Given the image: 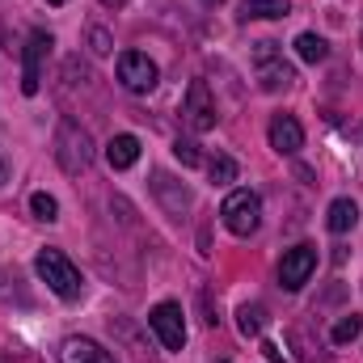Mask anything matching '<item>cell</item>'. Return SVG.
I'll return each instance as SVG.
<instances>
[{"label":"cell","mask_w":363,"mask_h":363,"mask_svg":"<svg viewBox=\"0 0 363 363\" xmlns=\"http://www.w3.org/2000/svg\"><path fill=\"white\" fill-rule=\"evenodd\" d=\"M258 85L267 93H279V89H291L296 85V72L279 60V64H258Z\"/></svg>","instance_id":"obj_15"},{"label":"cell","mask_w":363,"mask_h":363,"mask_svg":"<svg viewBox=\"0 0 363 363\" xmlns=\"http://www.w3.org/2000/svg\"><path fill=\"white\" fill-rule=\"evenodd\" d=\"M148 325H152V334L161 338V347H165V351H182V347H186L182 304H174V300H161V304L148 313Z\"/></svg>","instance_id":"obj_7"},{"label":"cell","mask_w":363,"mask_h":363,"mask_svg":"<svg viewBox=\"0 0 363 363\" xmlns=\"http://www.w3.org/2000/svg\"><path fill=\"white\" fill-rule=\"evenodd\" d=\"M203 4H207V9H216V4H224V0H203Z\"/></svg>","instance_id":"obj_27"},{"label":"cell","mask_w":363,"mask_h":363,"mask_svg":"<svg viewBox=\"0 0 363 363\" xmlns=\"http://www.w3.org/2000/svg\"><path fill=\"white\" fill-rule=\"evenodd\" d=\"M355 224H359V207H355V199H334L330 211H325V228H330L334 237H342V233H351Z\"/></svg>","instance_id":"obj_13"},{"label":"cell","mask_w":363,"mask_h":363,"mask_svg":"<svg viewBox=\"0 0 363 363\" xmlns=\"http://www.w3.org/2000/svg\"><path fill=\"white\" fill-rule=\"evenodd\" d=\"M152 194H157V203L165 207V216H174V220H182V216L190 211V190H186L174 174H165V169L152 174Z\"/></svg>","instance_id":"obj_9"},{"label":"cell","mask_w":363,"mask_h":363,"mask_svg":"<svg viewBox=\"0 0 363 363\" xmlns=\"http://www.w3.org/2000/svg\"><path fill=\"white\" fill-rule=\"evenodd\" d=\"M118 81H123V89L127 93H152L157 89V81H161V72H157V64L144 55V51H123L118 55Z\"/></svg>","instance_id":"obj_5"},{"label":"cell","mask_w":363,"mask_h":363,"mask_svg":"<svg viewBox=\"0 0 363 363\" xmlns=\"http://www.w3.org/2000/svg\"><path fill=\"white\" fill-rule=\"evenodd\" d=\"M101 4H106V9H123L127 0H101Z\"/></svg>","instance_id":"obj_26"},{"label":"cell","mask_w":363,"mask_h":363,"mask_svg":"<svg viewBox=\"0 0 363 363\" xmlns=\"http://www.w3.org/2000/svg\"><path fill=\"white\" fill-rule=\"evenodd\" d=\"M317 271V245H296V250H287L283 254V262H279V283L287 287V291H300L308 279Z\"/></svg>","instance_id":"obj_8"},{"label":"cell","mask_w":363,"mask_h":363,"mask_svg":"<svg viewBox=\"0 0 363 363\" xmlns=\"http://www.w3.org/2000/svg\"><path fill=\"white\" fill-rule=\"evenodd\" d=\"M93 157H97V148H93L89 131L77 118H60L55 123V161H60V169L72 174V178H81L93 165Z\"/></svg>","instance_id":"obj_1"},{"label":"cell","mask_w":363,"mask_h":363,"mask_svg":"<svg viewBox=\"0 0 363 363\" xmlns=\"http://www.w3.org/2000/svg\"><path fill=\"white\" fill-rule=\"evenodd\" d=\"M291 13V0H241V21H279Z\"/></svg>","instance_id":"obj_14"},{"label":"cell","mask_w":363,"mask_h":363,"mask_svg":"<svg viewBox=\"0 0 363 363\" xmlns=\"http://www.w3.org/2000/svg\"><path fill=\"white\" fill-rule=\"evenodd\" d=\"M262 355H267L271 363H287V359H283V351H279L274 342H262Z\"/></svg>","instance_id":"obj_24"},{"label":"cell","mask_w":363,"mask_h":363,"mask_svg":"<svg viewBox=\"0 0 363 363\" xmlns=\"http://www.w3.org/2000/svg\"><path fill=\"white\" fill-rule=\"evenodd\" d=\"M359 330H363V317L351 313V317H342V321L330 330V342H334V347H347V342H355V338H359Z\"/></svg>","instance_id":"obj_18"},{"label":"cell","mask_w":363,"mask_h":363,"mask_svg":"<svg viewBox=\"0 0 363 363\" xmlns=\"http://www.w3.org/2000/svg\"><path fill=\"white\" fill-rule=\"evenodd\" d=\"M274 47H279V43H258V47H254V60H258V64H271L274 55H279Z\"/></svg>","instance_id":"obj_23"},{"label":"cell","mask_w":363,"mask_h":363,"mask_svg":"<svg viewBox=\"0 0 363 363\" xmlns=\"http://www.w3.org/2000/svg\"><path fill=\"white\" fill-rule=\"evenodd\" d=\"M9 182V165H4V152H0V186Z\"/></svg>","instance_id":"obj_25"},{"label":"cell","mask_w":363,"mask_h":363,"mask_svg":"<svg viewBox=\"0 0 363 363\" xmlns=\"http://www.w3.org/2000/svg\"><path fill=\"white\" fill-rule=\"evenodd\" d=\"M220 220L233 237H254L258 224H262V199L258 190H233L220 207Z\"/></svg>","instance_id":"obj_3"},{"label":"cell","mask_w":363,"mask_h":363,"mask_svg":"<svg viewBox=\"0 0 363 363\" xmlns=\"http://www.w3.org/2000/svg\"><path fill=\"white\" fill-rule=\"evenodd\" d=\"M182 118L190 131H211L216 127V97L207 89V81H190L186 85V97H182Z\"/></svg>","instance_id":"obj_6"},{"label":"cell","mask_w":363,"mask_h":363,"mask_svg":"<svg viewBox=\"0 0 363 363\" xmlns=\"http://www.w3.org/2000/svg\"><path fill=\"white\" fill-rule=\"evenodd\" d=\"M47 4H68V0H47Z\"/></svg>","instance_id":"obj_28"},{"label":"cell","mask_w":363,"mask_h":363,"mask_svg":"<svg viewBox=\"0 0 363 363\" xmlns=\"http://www.w3.org/2000/svg\"><path fill=\"white\" fill-rule=\"evenodd\" d=\"M34 271L38 279L60 296V300H81V291H85V279L81 271L60 254V250H38V258H34Z\"/></svg>","instance_id":"obj_2"},{"label":"cell","mask_w":363,"mask_h":363,"mask_svg":"<svg viewBox=\"0 0 363 363\" xmlns=\"http://www.w3.org/2000/svg\"><path fill=\"white\" fill-rule=\"evenodd\" d=\"M207 174H211L216 186H233V182H237V161H233V157H216Z\"/></svg>","instance_id":"obj_20"},{"label":"cell","mask_w":363,"mask_h":363,"mask_svg":"<svg viewBox=\"0 0 363 363\" xmlns=\"http://www.w3.org/2000/svg\"><path fill=\"white\" fill-rule=\"evenodd\" d=\"M30 211H34L38 220H47V224H55V220H60V203H55L47 190H34V194H30Z\"/></svg>","instance_id":"obj_19"},{"label":"cell","mask_w":363,"mask_h":363,"mask_svg":"<svg viewBox=\"0 0 363 363\" xmlns=\"http://www.w3.org/2000/svg\"><path fill=\"white\" fill-rule=\"evenodd\" d=\"M271 148L279 157H296L304 148V127L296 114H274L271 118Z\"/></svg>","instance_id":"obj_10"},{"label":"cell","mask_w":363,"mask_h":363,"mask_svg":"<svg viewBox=\"0 0 363 363\" xmlns=\"http://www.w3.org/2000/svg\"><path fill=\"white\" fill-rule=\"evenodd\" d=\"M174 157H178L186 169H194V165H199V144H194V140H178V144H174Z\"/></svg>","instance_id":"obj_22"},{"label":"cell","mask_w":363,"mask_h":363,"mask_svg":"<svg viewBox=\"0 0 363 363\" xmlns=\"http://www.w3.org/2000/svg\"><path fill=\"white\" fill-rule=\"evenodd\" d=\"M106 161H110V169H131L135 161H140V140L135 135H114L110 144H106Z\"/></svg>","instance_id":"obj_12"},{"label":"cell","mask_w":363,"mask_h":363,"mask_svg":"<svg viewBox=\"0 0 363 363\" xmlns=\"http://www.w3.org/2000/svg\"><path fill=\"white\" fill-rule=\"evenodd\" d=\"M60 363H114V355L101 342H93V338H64Z\"/></svg>","instance_id":"obj_11"},{"label":"cell","mask_w":363,"mask_h":363,"mask_svg":"<svg viewBox=\"0 0 363 363\" xmlns=\"http://www.w3.org/2000/svg\"><path fill=\"white\" fill-rule=\"evenodd\" d=\"M51 34L47 30H30V38H26V47H21V93L26 97H34L38 85H43V60L51 55Z\"/></svg>","instance_id":"obj_4"},{"label":"cell","mask_w":363,"mask_h":363,"mask_svg":"<svg viewBox=\"0 0 363 363\" xmlns=\"http://www.w3.org/2000/svg\"><path fill=\"white\" fill-rule=\"evenodd\" d=\"M89 47H93V55H110V51H114V38H110V30L93 26V30H89Z\"/></svg>","instance_id":"obj_21"},{"label":"cell","mask_w":363,"mask_h":363,"mask_svg":"<svg viewBox=\"0 0 363 363\" xmlns=\"http://www.w3.org/2000/svg\"><path fill=\"white\" fill-rule=\"evenodd\" d=\"M237 317H241L237 325H241V334H245V338H258V334H262V325H267V308H262V304H241V313H237Z\"/></svg>","instance_id":"obj_17"},{"label":"cell","mask_w":363,"mask_h":363,"mask_svg":"<svg viewBox=\"0 0 363 363\" xmlns=\"http://www.w3.org/2000/svg\"><path fill=\"white\" fill-rule=\"evenodd\" d=\"M296 55H300L304 64H321V60L330 55V43H325L321 34H300V38H296Z\"/></svg>","instance_id":"obj_16"}]
</instances>
